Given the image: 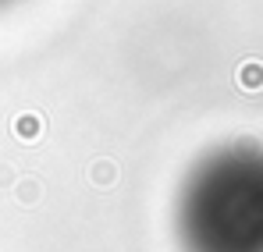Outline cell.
<instances>
[{
    "label": "cell",
    "mask_w": 263,
    "mask_h": 252,
    "mask_svg": "<svg viewBox=\"0 0 263 252\" xmlns=\"http://www.w3.org/2000/svg\"><path fill=\"white\" fill-rule=\"evenodd\" d=\"M185 252H263V149L224 146L192 170L178 196Z\"/></svg>",
    "instance_id": "6da1fadb"
}]
</instances>
